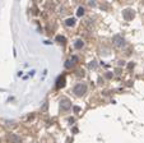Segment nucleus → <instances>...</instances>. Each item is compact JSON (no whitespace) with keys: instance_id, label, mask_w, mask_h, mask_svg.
Wrapping results in <instances>:
<instances>
[{"instance_id":"1","label":"nucleus","mask_w":144,"mask_h":143,"mask_svg":"<svg viewBox=\"0 0 144 143\" xmlns=\"http://www.w3.org/2000/svg\"><path fill=\"white\" fill-rule=\"evenodd\" d=\"M73 92L76 96H83L87 92V84L85 83H76L73 88Z\"/></svg>"},{"instance_id":"2","label":"nucleus","mask_w":144,"mask_h":143,"mask_svg":"<svg viewBox=\"0 0 144 143\" xmlns=\"http://www.w3.org/2000/svg\"><path fill=\"white\" fill-rule=\"evenodd\" d=\"M112 42H114V45L117 46V47H123V46L125 45V40H124V37H123V36H120V35L114 36Z\"/></svg>"},{"instance_id":"3","label":"nucleus","mask_w":144,"mask_h":143,"mask_svg":"<svg viewBox=\"0 0 144 143\" xmlns=\"http://www.w3.org/2000/svg\"><path fill=\"white\" fill-rule=\"evenodd\" d=\"M123 17L125 20H131L133 18H134V10L131 9H125L123 12Z\"/></svg>"},{"instance_id":"4","label":"nucleus","mask_w":144,"mask_h":143,"mask_svg":"<svg viewBox=\"0 0 144 143\" xmlns=\"http://www.w3.org/2000/svg\"><path fill=\"white\" fill-rule=\"evenodd\" d=\"M60 107H61V110H69L72 107V104H70V101L68 100V98H61Z\"/></svg>"},{"instance_id":"5","label":"nucleus","mask_w":144,"mask_h":143,"mask_svg":"<svg viewBox=\"0 0 144 143\" xmlns=\"http://www.w3.org/2000/svg\"><path fill=\"white\" fill-rule=\"evenodd\" d=\"M9 141L12 143H20V138L17 134H10L9 136Z\"/></svg>"},{"instance_id":"6","label":"nucleus","mask_w":144,"mask_h":143,"mask_svg":"<svg viewBox=\"0 0 144 143\" xmlns=\"http://www.w3.org/2000/svg\"><path fill=\"white\" fill-rule=\"evenodd\" d=\"M83 46H84V42H83L82 40H76V41L74 42V47H75V49H78V50L82 49Z\"/></svg>"},{"instance_id":"7","label":"nucleus","mask_w":144,"mask_h":143,"mask_svg":"<svg viewBox=\"0 0 144 143\" xmlns=\"http://www.w3.org/2000/svg\"><path fill=\"white\" fill-rule=\"evenodd\" d=\"M65 24L68 26V27H73L75 24V19L74 18H68V19H66V22H65Z\"/></svg>"},{"instance_id":"8","label":"nucleus","mask_w":144,"mask_h":143,"mask_svg":"<svg viewBox=\"0 0 144 143\" xmlns=\"http://www.w3.org/2000/svg\"><path fill=\"white\" fill-rule=\"evenodd\" d=\"M74 61H76V58H75V56H73V59H70V60H68V61H66L65 67H66V68H70V67H73V65H74Z\"/></svg>"},{"instance_id":"9","label":"nucleus","mask_w":144,"mask_h":143,"mask_svg":"<svg viewBox=\"0 0 144 143\" xmlns=\"http://www.w3.org/2000/svg\"><path fill=\"white\" fill-rule=\"evenodd\" d=\"M83 14H84V8H79L78 12H76V15L80 17V15H83Z\"/></svg>"},{"instance_id":"10","label":"nucleus","mask_w":144,"mask_h":143,"mask_svg":"<svg viewBox=\"0 0 144 143\" xmlns=\"http://www.w3.org/2000/svg\"><path fill=\"white\" fill-rule=\"evenodd\" d=\"M56 40H58V41H63V42L65 41V38H64V37H61V36H58V37H56Z\"/></svg>"},{"instance_id":"11","label":"nucleus","mask_w":144,"mask_h":143,"mask_svg":"<svg viewBox=\"0 0 144 143\" xmlns=\"http://www.w3.org/2000/svg\"><path fill=\"white\" fill-rule=\"evenodd\" d=\"M94 63H96V61H92V63L89 64V67H91V68H96V64H94Z\"/></svg>"},{"instance_id":"12","label":"nucleus","mask_w":144,"mask_h":143,"mask_svg":"<svg viewBox=\"0 0 144 143\" xmlns=\"http://www.w3.org/2000/svg\"><path fill=\"white\" fill-rule=\"evenodd\" d=\"M79 110H80V109H79L78 106H75V107H74V111H75V113H78V111H79Z\"/></svg>"}]
</instances>
